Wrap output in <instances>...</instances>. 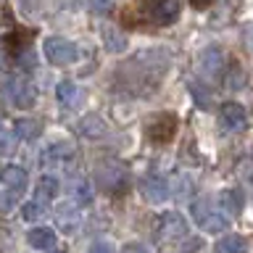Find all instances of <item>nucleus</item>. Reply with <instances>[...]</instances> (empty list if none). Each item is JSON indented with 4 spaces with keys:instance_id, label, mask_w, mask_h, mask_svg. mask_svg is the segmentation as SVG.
Listing matches in <instances>:
<instances>
[{
    "instance_id": "0eeeda50",
    "label": "nucleus",
    "mask_w": 253,
    "mask_h": 253,
    "mask_svg": "<svg viewBox=\"0 0 253 253\" xmlns=\"http://www.w3.org/2000/svg\"><path fill=\"white\" fill-rule=\"evenodd\" d=\"M161 237L164 240H169V243H179V240H187V235H190V227H187V221L179 216L177 211H166L164 216H161Z\"/></svg>"
},
{
    "instance_id": "f3484780",
    "label": "nucleus",
    "mask_w": 253,
    "mask_h": 253,
    "mask_svg": "<svg viewBox=\"0 0 253 253\" xmlns=\"http://www.w3.org/2000/svg\"><path fill=\"white\" fill-rule=\"evenodd\" d=\"M100 35H103V42H106V47H108L111 53H122L124 47H126L124 35H122V32H116L111 24H103V27H100Z\"/></svg>"
},
{
    "instance_id": "7ed1b4c3",
    "label": "nucleus",
    "mask_w": 253,
    "mask_h": 253,
    "mask_svg": "<svg viewBox=\"0 0 253 253\" xmlns=\"http://www.w3.org/2000/svg\"><path fill=\"white\" fill-rule=\"evenodd\" d=\"M5 95H8V100H11L13 106H19V108H32L35 100H37L35 84H32L29 79H24V77H11L8 79Z\"/></svg>"
},
{
    "instance_id": "39448f33",
    "label": "nucleus",
    "mask_w": 253,
    "mask_h": 253,
    "mask_svg": "<svg viewBox=\"0 0 253 253\" xmlns=\"http://www.w3.org/2000/svg\"><path fill=\"white\" fill-rule=\"evenodd\" d=\"M145 11L156 24H174L182 13V0H145Z\"/></svg>"
},
{
    "instance_id": "5701e85b",
    "label": "nucleus",
    "mask_w": 253,
    "mask_h": 253,
    "mask_svg": "<svg viewBox=\"0 0 253 253\" xmlns=\"http://www.w3.org/2000/svg\"><path fill=\"white\" fill-rule=\"evenodd\" d=\"M71 193L79 203H90L92 201V190H90V182L87 179H74L71 182Z\"/></svg>"
},
{
    "instance_id": "f257e3e1",
    "label": "nucleus",
    "mask_w": 253,
    "mask_h": 253,
    "mask_svg": "<svg viewBox=\"0 0 253 253\" xmlns=\"http://www.w3.org/2000/svg\"><path fill=\"white\" fill-rule=\"evenodd\" d=\"M190 213H193V221L203 232H224L229 227V219L227 211L221 209L219 198H211V195H203L190 206Z\"/></svg>"
},
{
    "instance_id": "a211bd4d",
    "label": "nucleus",
    "mask_w": 253,
    "mask_h": 253,
    "mask_svg": "<svg viewBox=\"0 0 253 253\" xmlns=\"http://www.w3.org/2000/svg\"><path fill=\"white\" fill-rule=\"evenodd\" d=\"M58 190H61V185H58V179L55 177H50V174H42L40 177V182H37V201H53L55 195H58Z\"/></svg>"
},
{
    "instance_id": "aec40b11",
    "label": "nucleus",
    "mask_w": 253,
    "mask_h": 253,
    "mask_svg": "<svg viewBox=\"0 0 253 253\" xmlns=\"http://www.w3.org/2000/svg\"><path fill=\"white\" fill-rule=\"evenodd\" d=\"M79 132L87 134V137H100V134L106 132V124H103V119L98 114H90L79 122Z\"/></svg>"
},
{
    "instance_id": "6ab92c4d",
    "label": "nucleus",
    "mask_w": 253,
    "mask_h": 253,
    "mask_svg": "<svg viewBox=\"0 0 253 253\" xmlns=\"http://www.w3.org/2000/svg\"><path fill=\"white\" fill-rule=\"evenodd\" d=\"M245 248H248V243L243 240L240 235H224L221 240L216 243V253H245Z\"/></svg>"
},
{
    "instance_id": "9d476101",
    "label": "nucleus",
    "mask_w": 253,
    "mask_h": 253,
    "mask_svg": "<svg viewBox=\"0 0 253 253\" xmlns=\"http://www.w3.org/2000/svg\"><path fill=\"white\" fill-rule=\"evenodd\" d=\"M140 190L148 203H164L169 198V182L164 177H158V174H145L140 179Z\"/></svg>"
},
{
    "instance_id": "ddd939ff",
    "label": "nucleus",
    "mask_w": 253,
    "mask_h": 253,
    "mask_svg": "<svg viewBox=\"0 0 253 253\" xmlns=\"http://www.w3.org/2000/svg\"><path fill=\"white\" fill-rule=\"evenodd\" d=\"M0 182H3L5 187H11V190H27L29 185V174L21 169V166H3L0 169Z\"/></svg>"
},
{
    "instance_id": "2eb2a0df",
    "label": "nucleus",
    "mask_w": 253,
    "mask_h": 253,
    "mask_svg": "<svg viewBox=\"0 0 253 253\" xmlns=\"http://www.w3.org/2000/svg\"><path fill=\"white\" fill-rule=\"evenodd\" d=\"M55 95H58V100L66 108H74L79 103V98H82V90H79V84L71 82V79H61L58 87H55Z\"/></svg>"
},
{
    "instance_id": "423d86ee",
    "label": "nucleus",
    "mask_w": 253,
    "mask_h": 253,
    "mask_svg": "<svg viewBox=\"0 0 253 253\" xmlns=\"http://www.w3.org/2000/svg\"><path fill=\"white\" fill-rule=\"evenodd\" d=\"M55 224L63 229V235H77L82 227V211L74 201H63L55 206Z\"/></svg>"
},
{
    "instance_id": "20e7f679",
    "label": "nucleus",
    "mask_w": 253,
    "mask_h": 253,
    "mask_svg": "<svg viewBox=\"0 0 253 253\" xmlns=\"http://www.w3.org/2000/svg\"><path fill=\"white\" fill-rule=\"evenodd\" d=\"M227 66V58L221 53V47H206V50L198 55V71L206 82H216L221 77V71Z\"/></svg>"
},
{
    "instance_id": "dca6fc26",
    "label": "nucleus",
    "mask_w": 253,
    "mask_h": 253,
    "mask_svg": "<svg viewBox=\"0 0 253 253\" xmlns=\"http://www.w3.org/2000/svg\"><path fill=\"white\" fill-rule=\"evenodd\" d=\"M216 198H219L221 209L227 211V216H229V219H235V216H237V211L243 209V198H240V193H237V190H221Z\"/></svg>"
},
{
    "instance_id": "c756f323",
    "label": "nucleus",
    "mask_w": 253,
    "mask_h": 253,
    "mask_svg": "<svg viewBox=\"0 0 253 253\" xmlns=\"http://www.w3.org/2000/svg\"><path fill=\"white\" fill-rule=\"evenodd\" d=\"M53 253H55V251H53Z\"/></svg>"
},
{
    "instance_id": "4be33fe9",
    "label": "nucleus",
    "mask_w": 253,
    "mask_h": 253,
    "mask_svg": "<svg viewBox=\"0 0 253 253\" xmlns=\"http://www.w3.org/2000/svg\"><path fill=\"white\" fill-rule=\"evenodd\" d=\"M42 216H45V203L42 201H29V203L21 206V219L37 221V219H42Z\"/></svg>"
},
{
    "instance_id": "bb28decb",
    "label": "nucleus",
    "mask_w": 253,
    "mask_h": 253,
    "mask_svg": "<svg viewBox=\"0 0 253 253\" xmlns=\"http://www.w3.org/2000/svg\"><path fill=\"white\" fill-rule=\"evenodd\" d=\"M122 253H150V251H148L142 243H129V245H124Z\"/></svg>"
},
{
    "instance_id": "f8f14e48",
    "label": "nucleus",
    "mask_w": 253,
    "mask_h": 253,
    "mask_svg": "<svg viewBox=\"0 0 253 253\" xmlns=\"http://www.w3.org/2000/svg\"><path fill=\"white\" fill-rule=\"evenodd\" d=\"M74 158V145L71 142H53L40 153V164L42 166H63Z\"/></svg>"
},
{
    "instance_id": "4468645a",
    "label": "nucleus",
    "mask_w": 253,
    "mask_h": 253,
    "mask_svg": "<svg viewBox=\"0 0 253 253\" xmlns=\"http://www.w3.org/2000/svg\"><path fill=\"white\" fill-rule=\"evenodd\" d=\"M27 240H29L32 248L47 251V248H53V245H55V232L50 227H32L27 232Z\"/></svg>"
},
{
    "instance_id": "c85d7f7f",
    "label": "nucleus",
    "mask_w": 253,
    "mask_h": 253,
    "mask_svg": "<svg viewBox=\"0 0 253 253\" xmlns=\"http://www.w3.org/2000/svg\"><path fill=\"white\" fill-rule=\"evenodd\" d=\"M209 3H211V0H193L195 8H203V5H209Z\"/></svg>"
},
{
    "instance_id": "f03ea898",
    "label": "nucleus",
    "mask_w": 253,
    "mask_h": 253,
    "mask_svg": "<svg viewBox=\"0 0 253 253\" xmlns=\"http://www.w3.org/2000/svg\"><path fill=\"white\" fill-rule=\"evenodd\" d=\"M42 50H45V58L55 63V66H71L79 55L77 45L66 37H47L42 42Z\"/></svg>"
},
{
    "instance_id": "cd10ccee",
    "label": "nucleus",
    "mask_w": 253,
    "mask_h": 253,
    "mask_svg": "<svg viewBox=\"0 0 253 253\" xmlns=\"http://www.w3.org/2000/svg\"><path fill=\"white\" fill-rule=\"evenodd\" d=\"M11 209H13V201H11V198H5V195H0V211L8 213Z\"/></svg>"
},
{
    "instance_id": "1a4fd4ad",
    "label": "nucleus",
    "mask_w": 253,
    "mask_h": 253,
    "mask_svg": "<svg viewBox=\"0 0 253 253\" xmlns=\"http://www.w3.org/2000/svg\"><path fill=\"white\" fill-rule=\"evenodd\" d=\"M174 132H177V116L174 114H161L148 124V137L153 142H158V145L169 142L174 137Z\"/></svg>"
},
{
    "instance_id": "6e6552de",
    "label": "nucleus",
    "mask_w": 253,
    "mask_h": 253,
    "mask_svg": "<svg viewBox=\"0 0 253 253\" xmlns=\"http://www.w3.org/2000/svg\"><path fill=\"white\" fill-rule=\"evenodd\" d=\"M219 122L227 132H243L245 126H248V114H245V108L240 106V103L229 100L219 111Z\"/></svg>"
},
{
    "instance_id": "9b49d317",
    "label": "nucleus",
    "mask_w": 253,
    "mask_h": 253,
    "mask_svg": "<svg viewBox=\"0 0 253 253\" xmlns=\"http://www.w3.org/2000/svg\"><path fill=\"white\" fill-rule=\"evenodd\" d=\"M98 182L100 187H106L108 193H122L126 185V169H122L119 164H108L98 169Z\"/></svg>"
},
{
    "instance_id": "412c9836",
    "label": "nucleus",
    "mask_w": 253,
    "mask_h": 253,
    "mask_svg": "<svg viewBox=\"0 0 253 253\" xmlns=\"http://www.w3.org/2000/svg\"><path fill=\"white\" fill-rule=\"evenodd\" d=\"M40 132H42V126H40L35 119H19L16 122V137H21V140H37L40 137Z\"/></svg>"
},
{
    "instance_id": "b1692460",
    "label": "nucleus",
    "mask_w": 253,
    "mask_h": 253,
    "mask_svg": "<svg viewBox=\"0 0 253 253\" xmlns=\"http://www.w3.org/2000/svg\"><path fill=\"white\" fill-rule=\"evenodd\" d=\"M16 153V132L0 129V156H13Z\"/></svg>"
},
{
    "instance_id": "393cba45",
    "label": "nucleus",
    "mask_w": 253,
    "mask_h": 253,
    "mask_svg": "<svg viewBox=\"0 0 253 253\" xmlns=\"http://www.w3.org/2000/svg\"><path fill=\"white\" fill-rule=\"evenodd\" d=\"M87 253H116V248L108 240H95L90 248H87Z\"/></svg>"
},
{
    "instance_id": "a878e982",
    "label": "nucleus",
    "mask_w": 253,
    "mask_h": 253,
    "mask_svg": "<svg viewBox=\"0 0 253 253\" xmlns=\"http://www.w3.org/2000/svg\"><path fill=\"white\" fill-rule=\"evenodd\" d=\"M87 5H90L95 13H106L114 8V0H87Z\"/></svg>"
}]
</instances>
